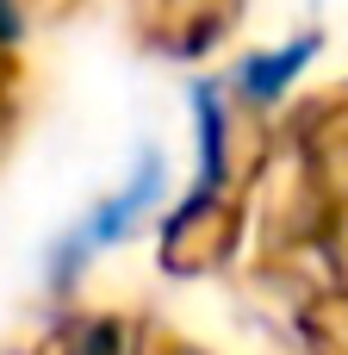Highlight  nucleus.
<instances>
[{
  "label": "nucleus",
  "mask_w": 348,
  "mask_h": 355,
  "mask_svg": "<svg viewBox=\"0 0 348 355\" xmlns=\"http://www.w3.org/2000/svg\"><path fill=\"white\" fill-rule=\"evenodd\" d=\"M156 187H162V168H156V156H149V162L131 175V187H125L118 200H106V206L87 218V231H81V237H75V250H68V268H75V256H87L93 243H112V237H125V231L137 225V212L156 200Z\"/></svg>",
  "instance_id": "obj_1"
},
{
  "label": "nucleus",
  "mask_w": 348,
  "mask_h": 355,
  "mask_svg": "<svg viewBox=\"0 0 348 355\" xmlns=\"http://www.w3.org/2000/svg\"><path fill=\"white\" fill-rule=\"evenodd\" d=\"M305 56H311V44H286V50H274V56H249V62H243V94L274 100V94L305 69Z\"/></svg>",
  "instance_id": "obj_2"
}]
</instances>
